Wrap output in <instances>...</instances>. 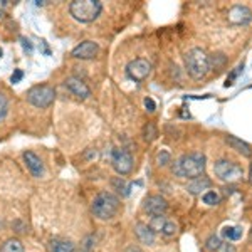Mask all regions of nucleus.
Wrapping results in <instances>:
<instances>
[{
  "label": "nucleus",
  "instance_id": "obj_1",
  "mask_svg": "<svg viewBox=\"0 0 252 252\" xmlns=\"http://www.w3.org/2000/svg\"><path fill=\"white\" fill-rule=\"evenodd\" d=\"M172 172L180 178H198L205 172V155L204 153H189L173 161Z\"/></svg>",
  "mask_w": 252,
  "mask_h": 252
},
{
  "label": "nucleus",
  "instance_id": "obj_2",
  "mask_svg": "<svg viewBox=\"0 0 252 252\" xmlns=\"http://www.w3.org/2000/svg\"><path fill=\"white\" fill-rule=\"evenodd\" d=\"M185 69H187V72H189L190 78H193V79L205 78L207 72L210 71L209 54L200 47L190 49L185 56Z\"/></svg>",
  "mask_w": 252,
  "mask_h": 252
},
{
  "label": "nucleus",
  "instance_id": "obj_3",
  "mask_svg": "<svg viewBox=\"0 0 252 252\" xmlns=\"http://www.w3.org/2000/svg\"><path fill=\"white\" fill-rule=\"evenodd\" d=\"M120 198L111 192H101L97 193L93 200L91 210L94 217L101 219V220H109L120 212Z\"/></svg>",
  "mask_w": 252,
  "mask_h": 252
},
{
  "label": "nucleus",
  "instance_id": "obj_4",
  "mask_svg": "<svg viewBox=\"0 0 252 252\" xmlns=\"http://www.w3.org/2000/svg\"><path fill=\"white\" fill-rule=\"evenodd\" d=\"M103 3L99 0H74L69 5V12L78 22L89 24L99 17Z\"/></svg>",
  "mask_w": 252,
  "mask_h": 252
},
{
  "label": "nucleus",
  "instance_id": "obj_5",
  "mask_svg": "<svg viewBox=\"0 0 252 252\" xmlns=\"http://www.w3.org/2000/svg\"><path fill=\"white\" fill-rule=\"evenodd\" d=\"M26 97L32 106L44 109V108H49L52 103H54L56 89L52 86H49V84H37V86L31 88L29 91H27Z\"/></svg>",
  "mask_w": 252,
  "mask_h": 252
},
{
  "label": "nucleus",
  "instance_id": "obj_6",
  "mask_svg": "<svg viewBox=\"0 0 252 252\" xmlns=\"http://www.w3.org/2000/svg\"><path fill=\"white\" fill-rule=\"evenodd\" d=\"M214 172H215V177L222 182H235L242 177V168L239 166L235 161L232 160H217L214 165Z\"/></svg>",
  "mask_w": 252,
  "mask_h": 252
},
{
  "label": "nucleus",
  "instance_id": "obj_7",
  "mask_svg": "<svg viewBox=\"0 0 252 252\" xmlns=\"http://www.w3.org/2000/svg\"><path fill=\"white\" fill-rule=\"evenodd\" d=\"M152 72V63L145 58H136L129 61L128 66H126V76L135 83H141L150 76Z\"/></svg>",
  "mask_w": 252,
  "mask_h": 252
},
{
  "label": "nucleus",
  "instance_id": "obj_8",
  "mask_svg": "<svg viewBox=\"0 0 252 252\" xmlns=\"http://www.w3.org/2000/svg\"><path fill=\"white\" fill-rule=\"evenodd\" d=\"M111 163L116 173L128 175L133 170V157L126 148H115L111 153Z\"/></svg>",
  "mask_w": 252,
  "mask_h": 252
},
{
  "label": "nucleus",
  "instance_id": "obj_9",
  "mask_svg": "<svg viewBox=\"0 0 252 252\" xmlns=\"http://www.w3.org/2000/svg\"><path fill=\"white\" fill-rule=\"evenodd\" d=\"M227 20L232 26H247L252 20V10L247 5H234L227 12Z\"/></svg>",
  "mask_w": 252,
  "mask_h": 252
},
{
  "label": "nucleus",
  "instance_id": "obj_10",
  "mask_svg": "<svg viewBox=\"0 0 252 252\" xmlns=\"http://www.w3.org/2000/svg\"><path fill=\"white\" fill-rule=\"evenodd\" d=\"M168 209V204L163 197L160 195H150V197L145 198L143 202V210L146 214H150L152 217H157V215H163Z\"/></svg>",
  "mask_w": 252,
  "mask_h": 252
},
{
  "label": "nucleus",
  "instance_id": "obj_11",
  "mask_svg": "<svg viewBox=\"0 0 252 252\" xmlns=\"http://www.w3.org/2000/svg\"><path fill=\"white\" fill-rule=\"evenodd\" d=\"M97 52H99V46H97L96 42H93V40H84V42H81L79 46H76L72 49L71 56L76 59H94L97 56Z\"/></svg>",
  "mask_w": 252,
  "mask_h": 252
},
{
  "label": "nucleus",
  "instance_id": "obj_12",
  "mask_svg": "<svg viewBox=\"0 0 252 252\" xmlns=\"http://www.w3.org/2000/svg\"><path fill=\"white\" fill-rule=\"evenodd\" d=\"M64 84H66V88L69 89V91H71L76 97H79V99H86V97L91 96V89L88 88V84L84 83L83 79L71 76V78L66 79V83Z\"/></svg>",
  "mask_w": 252,
  "mask_h": 252
},
{
  "label": "nucleus",
  "instance_id": "obj_13",
  "mask_svg": "<svg viewBox=\"0 0 252 252\" xmlns=\"http://www.w3.org/2000/svg\"><path fill=\"white\" fill-rule=\"evenodd\" d=\"M24 161H26L27 168H29V172L34 175L35 178H40L44 175V163L42 160L35 155L34 152H24Z\"/></svg>",
  "mask_w": 252,
  "mask_h": 252
},
{
  "label": "nucleus",
  "instance_id": "obj_14",
  "mask_svg": "<svg viewBox=\"0 0 252 252\" xmlns=\"http://www.w3.org/2000/svg\"><path fill=\"white\" fill-rule=\"evenodd\" d=\"M135 234L138 237V241L141 244H146V246H152L155 242V232L152 230V227L148 223H143V222H138L135 225Z\"/></svg>",
  "mask_w": 252,
  "mask_h": 252
},
{
  "label": "nucleus",
  "instance_id": "obj_15",
  "mask_svg": "<svg viewBox=\"0 0 252 252\" xmlns=\"http://www.w3.org/2000/svg\"><path fill=\"white\" fill-rule=\"evenodd\" d=\"M225 141H227V145H229L230 148H234L235 152H239L241 155H244V157H252V146L249 143H246V141L239 140V138H235L232 135H227L225 136Z\"/></svg>",
  "mask_w": 252,
  "mask_h": 252
},
{
  "label": "nucleus",
  "instance_id": "obj_16",
  "mask_svg": "<svg viewBox=\"0 0 252 252\" xmlns=\"http://www.w3.org/2000/svg\"><path fill=\"white\" fill-rule=\"evenodd\" d=\"M210 185H212V182L207 177H198V178H193V180L187 185V190L192 195H200L204 190H209Z\"/></svg>",
  "mask_w": 252,
  "mask_h": 252
},
{
  "label": "nucleus",
  "instance_id": "obj_17",
  "mask_svg": "<svg viewBox=\"0 0 252 252\" xmlns=\"http://www.w3.org/2000/svg\"><path fill=\"white\" fill-rule=\"evenodd\" d=\"M52 252H74V244L71 241H63V239H54L51 242Z\"/></svg>",
  "mask_w": 252,
  "mask_h": 252
},
{
  "label": "nucleus",
  "instance_id": "obj_18",
  "mask_svg": "<svg viewBox=\"0 0 252 252\" xmlns=\"http://www.w3.org/2000/svg\"><path fill=\"white\" fill-rule=\"evenodd\" d=\"M222 235L227 241H239V239L242 237V229L237 225H229L222 230Z\"/></svg>",
  "mask_w": 252,
  "mask_h": 252
},
{
  "label": "nucleus",
  "instance_id": "obj_19",
  "mask_svg": "<svg viewBox=\"0 0 252 252\" xmlns=\"http://www.w3.org/2000/svg\"><path fill=\"white\" fill-rule=\"evenodd\" d=\"M0 252H24V246L19 239H9V241H5V244L2 246Z\"/></svg>",
  "mask_w": 252,
  "mask_h": 252
},
{
  "label": "nucleus",
  "instance_id": "obj_20",
  "mask_svg": "<svg viewBox=\"0 0 252 252\" xmlns=\"http://www.w3.org/2000/svg\"><path fill=\"white\" fill-rule=\"evenodd\" d=\"M111 184H113V187H115L116 192H118V193H121L123 197H128V195H129V189H131V185L126 184V182H125L121 177L115 178V180H113Z\"/></svg>",
  "mask_w": 252,
  "mask_h": 252
},
{
  "label": "nucleus",
  "instance_id": "obj_21",
  "mask_svg": "<svg viewBox=\"0 0 252 252\" xmlns=\"http://www.w3.org/2000/svg\"><path fill=\"white\" fill-rule=\"evenodd\" d=\"M168 220V219L165 217V215H157V217H152V222H150V227H152V230L153 232H160L161 234V230H163V225H165V222Z\"/></svg>",
  "mask_w": 252,
  "mask_h": 252
},
{
  "label": "nucleus",
  "instance_id": "obj_22",
  "mask_svg": "<svg viewBox=\"0 0 252 252\" xmlns=\"http://www.w3.org/2000/svg\"><path fill=\"white\" fill-rule=\"evenodd\" d=\"M157 136H158L157 126L153 123L145 125V128H143V138H145V140L146 141H153V140H157Z\"/></svg>",
  "mask_w": 252,
  "mask_h": 252
},
{
  "label": "nucleus",
  "instance_id": "obj_23",
  "mask_svg": "<svg viewBox=\"0 0 252 252\" xmlns=\"http://www.w3.org/2000/svg\"><path fill=\"white\" fill-rule=\"evenodd\" d=\"M202 200H204V204H207V205H217L219 202H220V195L215 192V190H209V192L204 193Z\"/></svg>",
  "mask_w": 252,
  "mask_h": 252
},
{
  "label": "nucleus",
  "instance_id": "obj_24",
  "mask_svg": "<svg viewBox=\"0 0 252 252\" xmlns=\"http://www.w3.org/2000/svg\"><path fill=\"white\" fill-rule=\"evenodd\" d=\"M220 244L222 242H220V239H219L217 235H210V237L205 241V249L210 251V252H215L219 247H220Z\"/></svg>",
  "mask_w": 252,
  "mask_h": 252
},
{
  "label": "nucleus",
  "instance_id": "obj_25",
  "mask_svg": "<svg viewBox=\"0 0 252 252\" xmlns=\"http://www.w3.org/2000/svg\"><path fill=\"white\" fill-rule=\"evenodd\" d=\"M7 111H9V99L3 93H0V121L5 120Z\"/></svg>",
  "mask_w": 252,
  "mask_h": 252
},
{
  "label": "nucleus",
  "instance_id": "obj_26",
  "mask_svg": "<svg viewBox=\"0 0 252 252\" xmlns=\"http://www.w3.org/2000/svg\"><path fill=\"white\" fill-rule=\"evenodd\" d=\"M170 161H172V155H170L168 150H161V152H158V155H157V163L158 165L165 166V165H168Z\"/></svg>",
  "mask_w": 252,
  "mask_h": 252
},
{
  "label": "nucleus",
  "instance_id": "obj_27",
  "mask_svg": "<svg viewBox=\"0 0 252 252\" xmlns=\"http://www.w3.org/2000/svg\"><path fill=\"white\" fill-rule=\"evenodd\" d=\"M209 63H210V69H219L222 66L223 63H225V56L223 54H214L212 58L209 56Z\"/></svg>",
  "mask_w": 252,
  "mask_h": 252
},
{
  "label": "nucleus",
  "instance_id": "obj_28",
  "mask_svg": "<svg viewBox=\"0 0 252 252\" xmlns=\"http://www.w3.org/2000/svg\"><path fill=\"white\" fill-rule=\"evenodd\" d=\"M177 223H175L173 220H166L165 225H163V230H161V234L166 235V237H170V235H175L177 234Z\"/></svg>",
  "mask_w": 252,
  "mask_h": 252
},
{
  "label": "nucleus",
  "instance_id": "obj_29",
  "mask_svg": "<svg viewBox=\"0 0 252 252\" xmlns=\"http://www.w3.org/2000/svg\"><path fill=\"white\" fill-rule=\"evenodd\" d=\"M22 78H24V72L20 71V69H15V71L12 72V76H10V81L14 84H17V83H20V81H22Z\"/></svg>",
  "mask_w": 252,
  "mask_h": 252
},
{
  "label": "nucleus",
  "instance_id": "obj_30",
  "mask_svg": "<svg viewBox=\"0 0 252 252\" xmlns=\"http://www.w3.org/2000/svg\"><path fill=\"white\" fill-rule=\"evenodd\" d=\"M215 252H235V247L232 246V244H229V242H222L220 247H219Z\"/></svg>",
  "mask_w": 252,
  "mask_h": 252
},
{
  "label": "nucleus",
  "instance_id": "obj_31",
  "mask_svg": "<svg viewBox=\"0 0 252 252\" xmlns=\"http://www.w3.org/2000/svg\"><path fill=\"white\" fill-rule=\"evenodd\" d=\"M20 42H22V47H24V51L27 52V54H31L32 51H34V47H32V42L29 39H20Z\"/></svg>",
  "mask_w": 252,
  "mask_h": 252
},
{
  "label": "nucleus",
  "instance_id": "obj_32",
  "mask_svg": "<svg viewBox=\"0 0 252 252\" xmlns=\"http://www.w3.org/2000/svg\"><path fill=\"white\" fill-rule=\"evenodd\" d=\"M145 106H146V109H148L150 113H153L157 109V104H155V101H153L152 97H146V99H145Z\"/></svg>",
  "mask_w": 252,
  "mask_h": 252
},
{
  "label": "nucleus",
  "instance_id": "obj_33",
  "mask_svg": "<svg viewBox=\"0 0 252 252\" xmlns=\"http://www.w3.org/2000/svg\"><path fill=\"white\" fill-rule=\"evenodd\" d=\"M7 7H9V2H7V0H0V17H3V15H5Z\"/></svg>",
  "mask_w": 252,
  "mask_h": 252
},
{
  "label": "nucleus",
  "instance_id": "obj_34",
  "mask_svg": "<svg viewBox=\"0 0 252 252\" xmlns=\"http://www.w3.org/2000/svg\"><path fill=\"white\" fill-rule=\"evenodd\" d=\"M249 182H251V185H252V165H251V170H249Z\"/></svg>",
  "mask_w": 252,
  "mask_h": 252
},
{
  "label": "nucleus",
  "instance_id": "obj_35",
  "mask_svg": "<svg viewBox=\"0 0 252 252\" xmlns=\"http://www.w3.org/2000/svg\"><path fill=\"white\" fill-rule=\"evenodd\" d=\"M2 54H3V52H2V49H0V58H2Z\"/></svg>",
  "mask_w": 252,
  "mask_h": 252
}]
</instances>
